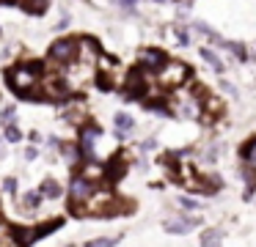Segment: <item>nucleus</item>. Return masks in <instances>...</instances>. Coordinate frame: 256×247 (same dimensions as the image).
Masks as SVG:
<instances>
[{
	"label": "nucleus",
	"instance_id": "f257e3e1",
	"mask_svg": "<svg viewBox=\"0 0 256 247\" xmlns=\"http://www.w3.org/2000/svg\"><path fill=\"white\" fill-rule=\"evenodd\" d=\"M6 80H9V86L14 88L19 96L36 99V96H39L36 88H39V80H42V66H39V63H17V66L9 69Z\"/></svg>",
	"mask_w": 256,
	"mask_h": 247
},
{
	"label": "nucleus",
	"instance_id": "f03ea898",
	"mask_svg": "<svg viewBox=\"0 0 256 247\" xmlns=\"http://www.w3.org/2000/svg\"><path fill=\"white\" fill-rule=\"evenodd\" d=\"M72 212L88 214V217H111V214L119 212V201H116V195L108 192V189H94V192L85 198L77 209H72Z\"/></svg>",
	"mask_w": 256,
	"mask_h": 247
},
{
	"label": "nucleus",
	"instance_id": "7ed1b4c3",
	"mask_svg": "<svg viewBox=\"0 0 256 247\" xmlns=\"http://www.w3.org/2000/svg\"><path fill=\"white\" fill-rule=\"evenodd\" d=\"M190 69L188 63H176V60H171V63H162L157 69V80H160V86L165 88H179L185 80H188Z\"/></svg>",
	"mask_w": 256,
	"mask_h": 247
},
{
	"label": "nucleus",
	"instance_id": "20e7f679",
	"mask_svg": "<svg viewBox=\"0 0 256 247\" xmlns=\"http://www.w3.org/2000/svg\"><path fill=\"white\" fill-rule=\"evenodd\" d=\"M61 222H44V225H39V228H14V242H17L19 247H31L39 236H44V233H50V231H55Z\"/></svg>",
	"mask_w": 256,
	"mask_h": 247
},
{
	"label": "nucleus",
	"instance_id": "39448f33",
	"mask_svg": "<svg viewBox=\"0 0 256 247\" xmlns=\"http://www.w3.org/2000/svg\"><path fill=\"white\" fill-rule=\"evenodd\" d=\"M77 55V42L75 39H61V42H55L50 47V60L52 63H72Z\"/></svg>",
	"mask_w": 256,
	"mask_h": 247
},
{
	"label": "nucleus",
	"instance_id": "423d86ee",
	"mask_svg": "<svg viewBox=\"0 0 256 247\" xmlns=\"http://www.w3.org/2000/svg\"><path fill=\"white\" fill-rule=\"evenodd\" d=\"M91 192H94V184H91V181H85L83 176H75V179H72V184H69V206H72V209H77V206L83 203L85 198L91 195Z\"/></svg>",
	"mask_w": 256,
	"mask_h": 247
},
{
	"label": "nucleus",
	"instance_id": "0eeeda50",
	"mask_svg": "<svg viewBox=\"0 0 256 247\" xmlns=\"http://www.w3.org/2000/svg\"><path fill=\"white\" fill-rule=\"evenodd\" d=\"M99 137V127H85L80 132V151H83V160H91L94 157V143Z\"/></svg>",
	"mask_w": 256,
	"mask_h": 247
},
{
	"label": "nucleus",
	"instance_id": "6e6552de",
	"mask_svg": "<svg viewBox=\"0 0 256 247\" xmlns=\"http://www.w3.org/2000/svg\"><path fill=\"white\" fill-rule=\"evenodd\" d=\"M138 63H141V72H149V69H157L165 63V55H162L160 50H144L141 55H138Z\"/></svg>",
	"mask_w": 256,
	"mask_h": 247
},
{
	"label": "nucleus",
	"instance_id": "1a4fd4ad",
	"mask_svg": "<svg viewBox=\"0 0 256 247\" xmlns=\"http://www.w3.org/2000/svg\"><path fill=\"white\" fill-rule=\"evenodd\" d=\"M105 173H108V171H105L102 165H94L91 160H85V165L80 168V173H77V176H83L85 181H91V184H94V181H102L105 179Z\"/></svg>",
	"mask_w": 256,
	"mask_h": 247
},
{
	"label": "nucleus",
	"instance_id": "9d476101",
	"mask_svg": "<svg viewBox=\"0 0 256 247\" xmlns=\"http://www.w3.org/2000/svg\"><path fill=\"white\" fill-rule=\"evenodd\" d=\"M196 225H198V220H193V217H179V220L165 222V231L168 233H190Z\"/></svg>",
	"mask_w": 256,
	"mask_h": 247
},
{
	"label": "nucleus",
	"instance_id": "9b49d317",
	"mask_svg": "<svg viewBox=\"0 0 256 247\" xmlns=\"http://www.w3.org/2000/svg\"><path fill=\"white\" fill-rule=\"evenodd\" d=\"M66 94H69L66 83H61L58 77H52V80L44 83V96H50V99H64Z\"/></svg>",
	"mask_w": 256,
	"mask_h": 247
},
{
	"label": "nucleus",
	"instance_id": "f8f14e48",
	"mask_svg": "<svg viewBox=\"0 0 256 247\" xmlns=\"http://www.w3.org/2000/svg\"><path fill=\"white\" fill-rule=\"evenodd\" d=\"M113 124H116V135H119V137H127L129 132H132V127H135V121L129 118L127 113H116Z\"/></svg>",
	"mask_w": 256,
	"mask_h": 247
},
{
	"label": "nucleus",
	"instance_id": "ddd939ff",
	"mask_svg": "<svg viewBox=\"0 0 256 247\" xmlns=\"http://www.w3.org/2000/svg\"><path fill=\"white\" fill-rule=\"evenodd\" d=\"M221 242H223L221 228H209V231H204V236H201V247H221Z\"/></svg>",
	"mask_w": 256,
	"mask_h": 247
},
{
	"label": "nucleus",
	"instance_id": "4468645a",
	"mask_svg": "<svg viewBox=\"0 0 256 247\" xmlns=\"http://www.w3.org/2000/svg\"><path fill=\"white\" fill-rule=\"evenodd\" d=\"M201 58H204L207 63H209V66L215 69V72H223V60L218 58V55H215L212 50H201Z\"/></svg>",
	"mask_w": 256,
	"mask_h": 247
},
{
	"label": "nucleus",
	"instance_id": "2eb2a0df",
	"mask_svg": "<svg viewBox=\"0 0 256 247\" xmlns=\"http://www.w3.org/2000/svg\"><path fill=\"white\" fill-rule=\"evenodd\" d=\"M42 195H47V198H58L61 195V184L58 181H52V179H47L42 184Z\"/></svg>",
	"mask_w": 256,
	"mask_h": 247
},
{
	"label": "nucleus",
	"instance_id": "dca6fc26",
	"mask_svg": "<svg viewBox=\"0 0 256 247\" xmlns=\"http://www.w3.org/2000/svg\"><path fill=\"white\" fill-rule=\"evenodd\" d=\"M116 66H119V63H116L113 58H108V55H102V58H99V72H102V74H111V72H116Z\"/></svg>",
	"mask_w": 256,
	"mask_h": 247
},
{
	"label": "nucleus",
	"instance_id": "f3484780",
	"mask_svg": "<svg viewBox=\"0 0 256 247\" xmlns=\"http://www.w3.org/2000/svg\"><path fill=\"white\" fill-rule=\"evenodd\" d=\"M39 201H42V192H28V195L22 198V209H36Z\"/></svg>",
	"mask_w": 256,
	"mask_h": 247
},
{
	"label": "nucleus",
	"instance_id": "a211bd4d",
	"mask_svg": "<svg viewBox=\"0 0 256 247\" xmlns=\"http://www.w3.org/2000/svg\"><path fill=\"white\" fill-rule=\"evenodd\" d=\"M119 245V239H113V236H102V239H94V242H88L85 247H116Z\"/></svg>",
	"mask_w": 256,
	"mask_h": 247
},
{
	"label": "nucleus",
	"instance_id": "6ab92c4d",
	"mask_svg": "<svg viewBox=\"0 0 256 247\" xmlns=\"http://www.w3.org/2000/svg\"><path fill=\"white\" fill-rule=\"evenodd\" d=\"M242 154H245L248 165H254V168H256V137H254V140H251V143L245 145V148H242Z\"/></svg>",
	"mask_w": 256,
	"mask_h": 247
},
{
	"label": "nucleus",
	"instance_id": "aec40b11",
	"mask_svg": "<svg viewBox=\"0 0 256 247\" xmlns=\"http://www.w3.org/2000/svg\"><path fill=\"white\" fill-rule=\"evenodd\" d=\"M6 140H11V143H19V140H22V132H19L14 124H9V127H6Z\"/></svg>",
	"mask_w": 256,
	"mask_h": 247
},
{
	"label": "nucleus",
	"instance_id": "412c9836",
	"mask_svg": "<svg viewBox=\"0 0 256 247\" xmlns=\"http://www.w3.org/2000/svg\"><path fill=\"white\" fill-rule=\"evenodd\" d=\"M226 50H231V52H234V55H237L240 60H245V58H248V52L242 50V47H240L237 42H226Z\"/></svg>",
	"mask_w": 256,
	"mask_h": 247
},
{
	"label": "nucleus",
	"instance_id": "4be33fe9",
	"mask_svg": "<svg viewBox=\"0 0 256 247\" xmlns=\"http://www.w3.org/2000/svg\"><path fill=\"white\" fill-rule=\"evenodd\" d=\"M44 6H47L44 0H28V3H25V9H28V11H33V14H42Z\"/></svg>",
	"mask_w": 256,
	"mask_h": 247
},
{
	"label": "nucleus",
	"instance_id": "5701e85b",
	"mask_svg": "<svg viewBox=\"0 0 256 247\" xmlns=\"http://www.w3.org/2000/svg\"><path fill=\"white\" fill-rule=\"evenodd\" d=\"M0 121H3V124H11V121H14V107H6V110L0 113Z\"/></svg>",
	"mask_w": 256,
	"mask_h": 247
},
{
	"label": "nucleus",
	"instance_id": "b1692460",
	"mask_svg": "<svg viewBox=\"0 0 256 247\" xmlns=\"http://www.w3.org/2000/svg\"><path fill=\"white\" fill-rule=\"evenodd\" d=\"M3 187H6V192H14V189H17V181H14V179H6V181H3Z\"/></svg>",
	"mask_w": 256,
	"mask_h": 247
},
{
	"label": "nucleus",
	"instance_id": "393cba45",
	"mask_svg": "<svg viewBox=\"0 0 256 247\" xmlns=\"http://www.w3.org/2000/svg\"><path fill=\"white\" fill-rule=\"evenodd\" d=\"M0 247H19L14 239H6V236H0Z\"/></svg>",
	"mask_w": 256,
	"mask_h": 247
},
{
	"label": "nucleus",
	"instance_id": "a878e982",
	"mask_svg": "<svg viewBox=\"0 0 256 247\" xmlns=\"http://www.w3.org/2000/svg\"><path fill=\"white\" fill-rule=\"evenodd\" d=\"M179 203L185 206V209H196V201H190V198H179Z\"/></svg>",
	"mask_w": 256,
	"mask_h": 247
},
{
	"label": "nucleus",
	"instance_id": "bb28decb",
	"mask_svg": "<svg viewBox=\"0 0 256 247\" xmlns=\"http://www.w3.org/2000/svg\"><path fill=\"white\" fill-rule=\"evenodd\" d=\"M36 154H39L36 148H28V151H25V160H36Z\"/></svg>",
	"mask_w": 256,
	"mask_h": 247
},
{
	"label": "nucleus",
	"instance_id": "cd10ccee",
	"mask_svg": "<svg viewBox=\"0 0 256 247\" xmlns=\"http://www.w3.org/2000/svg\"><path fill=\"white\" fill-rule=\"evenodd\" d=\"M138 0H119V6H124V9H129V6H135Z\"/></svg>",
	"mask_w": 256,
	"mask_h": 247
},
{
	"label": "nucleus",
	"instance_id": "c85d7f7f",
	"mask_svg": "<svg viewBox=\"0 0 256 247\" xmlns=\"http://www.w3.org/2000/svg\"><path fill=\"white\" fill-rule=\"evenodd\" d=\"M0 157H3V145H0Z\"/></svg>",
	"mask_w": 256,
	"mask_h": 247
},
{
	"label": "nucleus",
	"instance_id": "c756f323",
	"mask_svg": "<svg viewBox=\"0 0 256 247\" xmlns=\"http://www.w3.org/2000/svg\"><path fill=\"white\" fill-rule=\"evenodd\" d=\"M0 3H6V0H0Z\"/></svg>",
	"mask_w": 256,
	"mask_h": 247
},
{
	"label": "nucleus",
	"instance_id": "7c9ffc66",
	"mask_svg": "<svg viewBox=\"0 0 256 247\" xmlns=\"http://www.w3.org/2000/svg\"><path fill=\"white\" fill-rule=\"evenodd\" d=\"M69 247H72V245H69Z\"/></svg>",
	"mask_w": 256,
	"mask_h": 247
}]
</instances>
